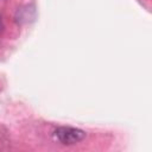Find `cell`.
I'll use <instances>...</instances> for the list:
<instances>
[{"label": "cell", "mask_w": 152, "mask_h": 152, "mask_svg": "<svg viewBox=\"0 0 152 152\" xmlns=\"http://www.w3.org/2000/svg\"><path fill=\"white\" fill-rule=\"evenodd\" d=\"M55 137L59 142L64 145H74L86 138V132L80 128L62 126L55 131Z\"/></svg>", "instance_id": "obj_1"}, {"label": "cell", "mask_w": 152, "mask_h": 152, "mask_svg": "<svg viewBox=\"0 0 152 152\" xmlns=\"http://www.w3.org/2000/svg\"><path fill=\"white\" fill-rule=\"evenodd\" d=\"M0 27H1V20H0Z\"/></svg>", "instance_id": "obj_2"}]
</instances>
